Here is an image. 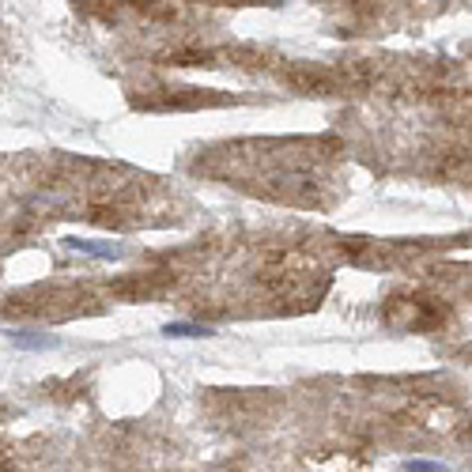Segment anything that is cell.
<instances>
[{"label": "cell", "mask_w": 472, "mask_h": 472, "mask_svg": "<svg viewBox=\"0 0 472 472\" xmlns=\"http://www.w3.org/2000/svg\"><path fill=\"white\" fill-rule=\"evenodd\" d=\"M80 249V253H91V257H103V261H110V257H117L121 249L117 246H110V242H72Z\"/></svg>", "instance_id": "obj_3"}, {"label": "cell", "mask_w": 472, "mask_h": 472, "mask_svg": "<svg viewBox=\"0 0 472 472\" xmlns=\"http://www.w3.org/2000/svg\"><path fill=\"white\" fill-rule=\"evenodd\" d=\"M12 344L27 348V351H38V348H57V337H31V332H12Z\"/></svg>", "instance_id": "obj_1"}, {"label": "cell", "mask_w": 472, "mask_h": 472, "mask_svg": "<svg viewBox=\"0 0 472 472\" xmlns=\"http://www.w3.org/2000/svg\"><path fill=\"white\" fill-rule=\"evenodd\" d=\"M404 472H450L446 465H431V461H408Z\"/></svg>", "instance_id": "obj_4"}, {"label": "cell", "mask_w": 472, "mask_h": 472, "mask_svg": "<svg viewBox=\"0 0 472 472\" xmlns=\"http://www.w3.org/2000/svg\"><path fill=\"white\" fill-rule=\"evenodd\" d=\"M166 337H212V329L208 325H193V321H170V325L163 329Z\"/></svg>", "instance_id": "obj_2"}]
</instances>
